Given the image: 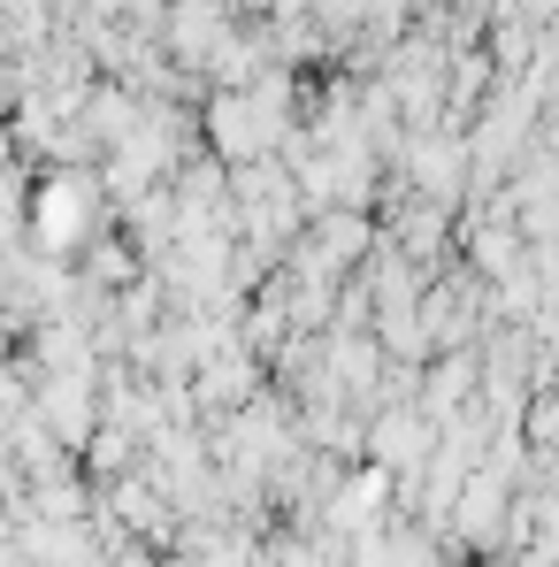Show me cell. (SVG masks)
<instances>
[{
	"label": "cell",
	"instance_id": "277c9868",
	"mask_svg": "<svg viewBox=\"0 0 559 567\" xmlns=\"http://www.w3.org/2000/svg\"><path fill=\"white\" fill-rule=\"evenodd\" d=\"M467 162H475V154H467L453 131H406V185L422 192V199L445 207V199L467 185Z\"/></svg>",
	"mask_w": 559,
	"mask_h": 567
},
{
	"label": "cell",
	"instance_id": "5b68a950",
	"mask_svg": "<svg viewBox=\"0 0 559 567\" xmlns=\"http://www.w3.org/2000/svg\"><path fill=\"white\" fill-rule=\"evenodd\" d=\"M39 422L62 430V437H85L93 430V406H85V377H54L39 391Z\"/></svg>",
	"mask_w": 559,
	"mask_h": 567
},
{
	"label": "cell",
	"instance_id": "6da1fadb",
	"mask_svg": "<svg viewBox=\"0 0 559 567\" xmlns=\"http://www.w3.org/2000/svg\"><path fill=\"white\" fill-rule=\"evenodd\" d=\"M199 131H207V146H215V162H230V169H246V162H269L277 146L299 138V115H291V78L269 70V78H253V85H230V93L207 100V115H199Z\"/></svg>",
	"mask_w": 559,
	"mask_h": 567
},
{
	"label": "cell",
	"instance_id": "8992f818",
	"mask_svg": "<svg viewBox=\"0 0 559 567\" xmlns=\"http://www.w3.org/2000/svg\"><path fill=\"white\" fill-rule=\"evenodd\" d=\"M207 406H246V391H253V369H246V353L230 346V353H215L207 369H199V383H191Z\"/></svg>",
	"mask_w": 559,
	"mask_h": 567
},
{
	"label": "cell",
	"instance_id": "52a82bcc",
	"mask_svg": "<svg viewBox=\"0 0 559 567\" xmlns=\"http://www.w3.org/2000/svg\"><path fill=\"white\" fill-rule=\"evenodd\" d=\"M246 23H283V16H314V0H238Z\"/></svg>",
	"mask_w": 559,
	"mask_h": 567
},
{
	"label": "cell",
	"instance_id": "3957f363",
	"mask_svg": "<svg viewBox=\"0 0 559 567\" xmlns=\"http://www.w3.org/2000/svg\"><path fill=\"white\" fill-rule=\"evenodd\" d=\"M238 0H177L169 16H162V54L177 62V70H191V78H207V62L222 54V39L238 31Z\"/></svg>",
	"mask_w": 559,
	"mask_h": 567
},
{
	"label": "cell",
	"instance_id": "7a4b0ae2",
	"mask_svg": "<svg viewBox=\"0 0 559 567\" xmlns=\"http://www.w3.org/2000/svg\"><path fill=\"white\" fill-rule=\"evenodd\" d=\"M107 207H115L107 177H85V169H54L46 185H31V199H23L31 246H39V254H54V261L85 254V246L100 238V223H107Z\"/></svg>",
	"mask_w": 559,
	"mask_h": 567
}]
</instances>
